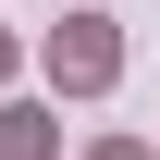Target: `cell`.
Segmentation results:
<instances>
[{
  "label": "cell",
  "mask_w": 160,
  "mask_h": 160,
  "mask_svg": "<svg viewBox=\"0 0 160 160\" xmlns=\"http://www.w3.org/2000/svg\"><path fill=\"white\" fill-rule=\"evenodd\" d=\"M49 74L74 86V99H86V86H111V74H123V37H111L99 12H74V25H49Z\"/></svg>",
  "instance_id": "obj_1"
},
{
  "label": "cell",
  "mask_w": 160,
  "mask_h": 160,
  "mask_svg": "<svg viewBox=\"0 0 160 160\" xmlns=\"http://www.w3.org/2000/svg\"><path fill=\"white\" fill-rule=\"evenodd\" d=\"M0 160H49V111H0Z\"/></svg>",
  "instance_id": "obj_2"
},
{
  "label": "cell",
  "mask_w": 160,
  "mask_h": 160,
  "mask_svg": "<svg viewBox=\"0 0 160 160\" xmlns=\"http://www.w3.org/2000/svg\"><path fill=\"white\" fill-rule=\"evenodd\" d=\"M86 160H148V148H136V136H111V148H86Z\"/></svg>",
  "instance_id": "obj_3"
},
{
  "label": "cell",
  "mask_w": 160,
  "mask_h": 160,
  "mask_svg": "<svg viewBox=\"0 0 160 160\" xmlns=\"http://www.w3.org/2000/svg\"><path fill=\"white\" fill-rule=\"evenodd\" d=\"M0 74H12V37H0Z\"/></svg>",
  "instance_id": "obj_4"
}]
</instances>
